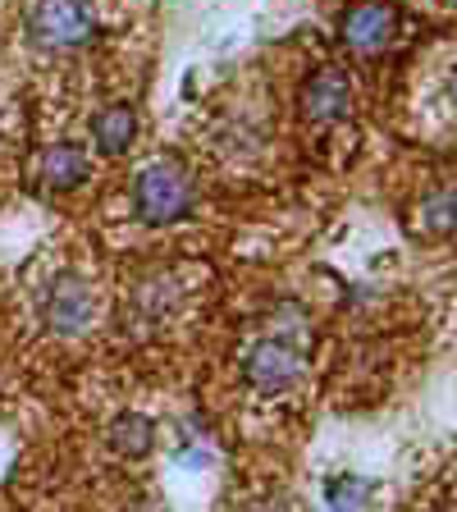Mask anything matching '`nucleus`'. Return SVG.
Listing matches in <instances>:
<instances>
[{
	"mask_svg": "<svg viewBox=\"0 0 457 512\" xmlns=\"http://www.w3.org/2000/svg\"><path fill=\"white\" fill-rule=\"evenodd\" d=\"M28 37L46 51L92 42V0H32L28 5Z\"/></svg>",
	"mask_w": 457,
	"mask_h": 512,
	"instance_id": "f257e3e1",
	"label": "nucleus"
},
{
	"mask_svg": "<svg viewBox=\"0 0 457 512\" xmlns=\"http://www.w3.org/2000/svg\"><path fill=\"white\" fill-rule=\"evenodd\" d=\"M133 206L147 224H174L192 206V183L183 179L179 165H151L133 183Z\"/></svg>",
	"mask_w": 457,
	"mask_h": 512,
	"instance_id": "f03ea898",
	"label": "nucleus"
},
{
	"mask_svg": "<svg viewBox=\"0 0 457 512\" xmlns=\"http://www.w3.org/2000/svg\"><path fill=\"white\" fill-rule=\"evenodd\" d=\"M96 316V288L78 275H60L42 302V320L51 334H83Z\"/></svg>",
	"mask_w": 457,
	"mask_h": 512,
	"instance_id": "7ed1b4c3",
	"label": "nucleus"
},
{
	"mask_svg": "<svg viewBox=\"0 0 457 512\" xmlns=\"http://www.w3.org/2000/svg\"><path fill=\"white\" fill-rule=\"evenodd\" d=\"M398 37V10L384 0H362L343 14V46L357 55H380Z\"/></svg>",
	"mask_w": 457,
	"mask_h": 512,
	"instance_id": "20e7f679",
	"label": "nucleus"
},
{
	"mask_svg": "<svg viewBox=\"0 0 457 512\" xmlns=\"http://www.w3.org/2000/svg\"><path fill=\"white\" fill-rule=\"evenodd\" d=\"M243 375H247L252 389H261V394H279V389H288V384H298L302 357L288 348V343H279V339L256 343V348L247 352Z\"/></svg>",
	"mask_w": 457,
	"mask_h": 512,
	"instance_id": "39448f33",
	"label": "nucleus"
},
{
	"mask_svg": "<svg viewBox=\"0 0 457 512\" xmlns=\"http://www.w3.org/2000/svg\"><path fill=\"white\" fill-rule=\"evenodd\" d=\"M302 115L316 119V124H334V119H348V115H352L348 74H339V69H320V74H311V83L302 87Z\"/></svg>",
	"mask_w": 457,
	"mask_h": 512,
	"instance_id": "423d86ee",
	"label": "nucleus"
},
{
	"mask_svg": "<svg viewBox=\"0 0 457 512\" xmlns=\"http://www.w3.org/2000/svg\"><path fill=\"white\" fill-rule=\"evenodd\" d=\"M87 174H92L87 156H83L78 147H69V142H60V147H51V151L42 156V188H51V192L78 188Z\"/></svg>",
	"mask_w": 457,
	"mask_h": 512,
	"instance_id": "0eeeda50",
	"label": "nucleus"
},
{
	"mask_svg": "<svg viewBox=\"0 0 457 512\" xmlns=\"http://www.w3.org/2000/svg\"><path fill=\"white\" fill-rule=\"evenodd\" d=\"M92 138L96 147L106 151V156H119V151L133 147V138H138V115H133V106H110L96 115L92 124Z\"/></svg>",
	"mask_w": 457,
	"mask_h": 512,
	"instance_id": "6e6552de",
	"label": "nucleus"
},
{
	"mask_svg": "<svg viewBox=\"0 0 457 512\" xmlns=\"http://www.w3.org/2000/svg\"><path fill=\"white\" fill-rule=\"evenodd\" d=\"M110 444H115V453H124V458H147L151 444H156V426H151L142 412H124V416H115V426H110Z\"/></svg>",
	"mask_w": 457,
	"mask_h": 512,
	"instance_id": "1a4fd4ad",
	"label": "nucleus"
},
{
	"mask_svg": "<svg viewBox=\"0 0 457 512\" xmlns=\"http://www.w3.org/2000/svg\"><path fill=\"white\" fill-rule=\"evenodd\" d=\"M416 229L430 238L457 234V188H439L421 202V215H416Z\"/></svg>",
	"mask_w": 457,
	"mask_h": 512,
	"instance_id": "9d476101",
	"label": "nucleus"
},
{
	"mask_svg": "<svg viewBox=\"0 0 457 512\" xmlns=\"http://www.w3.org/2000/svg\"><path fill=\"white\" fill-rule=\"evenodd\" d=\"M366 508V485L362 480H339L330 490V508L325 512H362Z\"/></svg>",
	"mask_w": 457,
	"mask_h": 512,
	"instance_id": "9b49d317",
	"label": "nucleus"
},
{
	"mask_svg": "<svg viewBox=\"0 0 457 512\" xmlns=\"http://www.w3.org/2000/svg\"><path fill=\"white\" fill-rule=\"evenodd\" d=\"M448 92H453V101H457V74H453V83H448Z\"/></svg>",
	"mask_w": 457,
	"mask_h": 512,
	"instance_id": "f8f14e48",
	"label": "nucleus"
},
{
	"mask_svg": "<svg viewBox=\"0 0 457 512\" xmlns=\"http://www.w3.org/2000/svg\"><path fill=\"white\" fill-rule=\"evenodd\" d=\"M453 5H457V0H453Z\"/></svg>",
	"mask_w": 457,
	"mask_h": 512,
	"instance_id": "ddd939ff",
	"label": "nucleus"
}]
</instances>
